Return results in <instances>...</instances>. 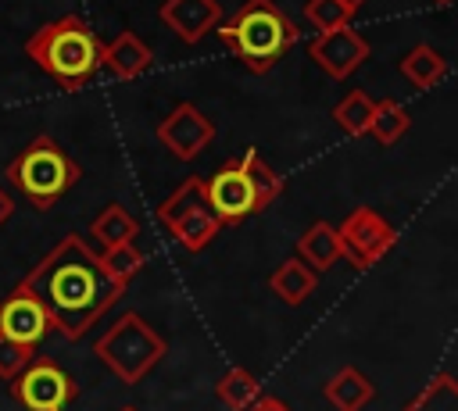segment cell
I'll use <instances>...</instances> for the list:
<instances>
[{"label":"cell","mask_w":458,"mask_h":411,"mask_svg":"<svg viewBox=\"0 0 458 411\" xmlns=\"http://www.w3.org/2000/svg\"><path fill=\"white\" fill-rule=\"evenodd\" d=\"M18 289H25L43 307L50 332H61L68 343L82 340L125 293L100 272L93 247H86L79 232L61 236L29 268V275L18 279Z\"/></svg>","instance_id":"6da1fadb"},{"label":"cell","mask_w":458,"mask_h":411,"mask_svg":"<svg viewBox=\"0 0 458 411\" xmlns=\"http://www.w3.org/2000/svg\"><path fill=\"white\" fill-rule=\"evenodd\" d=\"M100 50H104V39L79 14H61L54 21L39 25L25 39L29 61H36L43 68V75H50L57 82V89H64V93L82 89L97 75Z\"/></svg>","instance_id":"7a4b0ae2"},{"label":"cell","mask_w":458,"mask_h":411,"mask_svg":"<svg viewBox=\"0 0 458 411\" xmlns=\"http://www.w3.org/2000/svg\"><path fill=\"white\" fill-rule=\"evenodd\" d=\"M215 29H218V39L229 46V54L240 57L258 75H265L276 61H283L301 43L297 21L286 18V11L276 0H243Z\"/></svg>","instance_id":"3957f363"},{"label":"cell","mask_w":458,"mask_h":411,"mask_svg":"<svg viewBox=\"0 0 458 411\" xmlns=\"http://www.w3.org/2000/svg\"><path fill=\"white\" fill-rule=\"evenodd\" d=\"M79 175H82L79 161H72V154H64L50 136H36V139L7 164V182H11L36 211L54 207V204L79 182Z\"/></svg>","instance_id":"277c9868"},{"label":"cell","mask_w":458,"mask_h":411,"mask_svg":"<svg viewBox=\"0 0 458 411\" xmlns=\"http://www.w3.org/2000/svg\"><path fill=\"white\" fill-rule=\"evenodd\" d=\"M165 340L161 332H154L150 322H143L136 311H125L114 318V325L97 336L93 354L104 361L107 372H114L125 386H136L143 375L154 372V365L165 357Z\"/></svg>","instance_id":"5b68a950"},{"label":"cell","mask_w":458,"mask_h":411,"mask_svg":"<svg viewBox=\"0 0 458 411\" xmlns=\"http://www.w3.org/2000/svg\"><path fill=\"white\" fill-rule=\"evenodd\" d=\"M157 222L161 229L190 254L204 250L215 236H218V218L208 207V193H204V179L190 175L182 179L161 204H157Z\"/></svg>","instance_id":"8992f818"},{"label":"cell","mask_w":458,"mask_h":411,"mask_svg":"<svg viewBox=\"0 0 458 411\" xmlns=\"http://www.w3.org/2000/svg\"><path fill=\"white\" fill-rule=\"evenodd\" d=\"M11 397L25 411H64L79 397V382L54 361V357H32L14 379Z\"/></svg>","instance_id":"52a82bcc"},{"label":"cell","mask_w":458,"mask_h":411,"mask_svg":"<svg viewBox=\"0 0 458 411\" xmlns=\"http://www.w3.org/2000/svg\"><path fill=\"white\" fill-rule=\"evenodd\" d=\"M336 243H340V257H347L358 272H365L390 254V247L397 243V232L379 211L354 207L336 229Z\"/></svg>","instance_id":"ba28073f"},{"label":"cell","mask_w":458,"mask_h":411,"mask_svg":"<svg viewBox=\"0 0 458 411\" xmlns=\"http://www.w3.org/2000/svg\"><path fill=\"white\" fill-rule=\"evenodd\" d=\"M204 193H208V207L218 218V225H240L243 218H250L258 211L240 157L225 161L211 179H204Z\"/></svg>","instance_id":"9c48e42d"},{"label":"cell","mask_w":458,"mask_h":411,"mask_svg":"<svg viewBox=\"0 0 458 411\" xmlns=\"http://www.w3.org/2000/svg\"><path fill=\"white\" fill-rule=\"evenodd\" d=\"M215 122L208 114H200L193 104H179L172 107V114L157 125V143L175 157V161H193L200 150H208L215 143Z\"/></svg>","instance_id":"30bf717a"},{"label":"cell","mask_w":458,"mask_h":411,"mask_svg":"<svg viewBox=\"0 0 458 411\" xmlns=\"http://www.w3.org/2000/svg\"><path fill=\"white\" fill-rule=\"evenodd\" d=\"M308 57H311L329 79H347V75H354V68L369 57V43L347 25V29H336V32L311 36Z\"/></svg>","instance_id":"8fae6325"},{"label":"cell","mask_w":458,"mask_h":411,"mask_svg":"<svg viewBox=\"0 0 458 411\" xmlns=\"http://www.w3.org/2000/svg\"><path fill=\"white\" fill-rule=\"evenodd\" d=\"M50 332V322L43 315V307L25 293V289H11L0 300V336L25 343V347H39V340Z\"/></svg>","instance_id":"7c38bea8"},{"label":"cell","mask_w":458,"mask_h":411,"mask_svg":"<svg viewBox=\"0 0 458 411\" xmlns=\"http://www.w3.org/2000/svg\"><path fill=\"white\" fill-rule=\"evenodd\" d=\"M157 18L182 43H200L222 21V7H218V0H165Z\"/></svg>","instance_id":"4fadbf2b"},{"label":"cell","mask_w":458,"mask_h":411,"mask_svg":"<svg viewBox=\"0 0 458 411\" xmlns=\"http://www.w3.org/2000/svg\"><path fill=\"white\" fill-rule=\"evenodd\" d=\"M150 64H154V50H150L132 29L118 32V36H114L111 43H104V50H100V68H104L107 75L122 79V82L143 75Z\"/></svg>","instance_id":"5bb4252c"},{"label":"cell","mask_w":458,"mask_h":411,"mask_svg":"<svg viewBox=\"0 0 458 411\" xmlns=\"http://www.w3.org/2000/svg\"><path fill=\"white\" fill-rule=\"evenodd\" d=\"M322 393H326V400H329L336 411H361V407L376 397V386H372L354 365H344V368H336V372L322 382Z\"/></svg>","instance_id":"9a60e30c"},{"label":"cell","mask_w":458,"mask_h":411,"mask_svg":"<svg viewBox=\"0 0 458 411\" xmlns=\"http://www.w3.org/2000/svg\"><path fill=\"white\" fill-rule=\"evenodd\" d=\"M297 257L315 272L322 275L326 268H333L340 261V243H336V225L329 222H311L301 239H297Z\"/></svg>","instance_id":"2e32d148"},{"label":"cell","mask_w":458,"mask_h":411,"mask_svg":"<svg viewBox=\"0 0 458 411\" xmlns=\"http://www.w3.org/2000/svg\"><path fill=\"white\" fill-rule=\"evenodd\" d=\"M315 286H318V275H315L301 257H286V261L268 275V289H272L283 304H290V307L304 304V300L315 293Z\"/></svg>","instance_id":"e0dca14e"},{"label":"cell","mask_w":458,"mask_h":411,"mask_svg":"<svg viewBox=\"0 0 458 411\" xmlns=\"http://www.w3.org/2000/svg\"><path fill=\"white\" fill-rule=\"evenodd\" d=\"M401 75L415 86V89H433L447 79V61L444 54H437L429 43H419L411 46L404 57H401Z\"/></svg>","instance_id":"ac0fdd59"},{"label":"cell","mask_w":458,"mask_h":411,"mask_svg":"<svg viewBox=\"0 0 458 411\" xmlns=\"http://www.w3.org/2000/svg\"><path fill=\"white\" fill-rule=\"evenodd\" d=\"M140 232V222L136 214L125 207V204H107L93 225H89V236L100 243V247H118V243H132V236Z\"/></svg>","instance_id":"d6986e66"},{"label":"cell","mask_w":458,"mask_h":411,"mask_svg":"<svg viewBox=\"0 0 458 411\" xmlns=\"http://www.w3.org/2000/svg\"><path fill=\"white\" fill-rule=\"evenodd\" d=\"M97 254V264H100V272L118 286V289H125L140 272H143V264H147V257H143V250L140 247H132V243H118V247H100V250H93Z\"/></svg>","instance_id":"ffe728a7"},{"label":"cell","mask_w":458,"mask_h":411,"mask_svg":"<svg viewBox=\"0 0 458 411\" xmlns=\"http://www.w3.org/2000/svg\"><path fill=\"white\" fill-rule=\"evenodd\" d=\"M215 397L222 400L225 411H247V407L261 397V382H258L243 365H233V368L215 382Z\"/></svg>","instance_id":"44dd1931"},{"label":"cell","mask_w":458,"mask_h":411,"mask_svg":"<svg viewBox=\"0 0 458 411\" xmlns=\"http://www.w3.org/2000/svg\"><path fill=\"white\" fill-rule=\"evenodd\" d=\"M240 164H243V175H247V182H250L254 207H258V211H265V207L283 193V179H279V172H272V168H268V161H265L254 147L240 157Z\"/></svg>","instance_id":"7402d4cb"},{"label":"cell","mask_w":458,"mask_h":411,"mask_svg":"<svg viewBox=\"0 0 458 411\" xmlns=\"http://www.w3.org/2000/svg\"><path fill=\"white\" fill-rule=\"evenodd\" d=\"M408 129H411V118H408V111H404L397 100H376L372 118H369V132H365V136H372L376 143L390 147V143H397Z\"/></svg>","instance_id":"603a6c76"},{"label":"cell","mask_w":458,"mask_h":411,"mask_svg":"<svg viewBox=\"0 0 458 411\" xmlns=\"http://www.w3.org/2000/svg\"><path fill=\"white\" fill-rule=\"evenodd\" d=\"M376 100L365 89H351L344 100H336L333 107V122L347 132V136H365L369 132V118H372Z\"/></svg>","instance_id":"cb8c5ba5"},{"label":"cell","mask_w":458,"mask_h":411,"mask_svg":"<svg viewBox=\"0 0 458 411\" xmlns=\"http://www.w3.org/2000/svg\"><path fill=\"white\" fill-rule=\"evenodd\" d=\"M304 18L311 21L315 36H322V32L347 29L354 14H351V11H347L340 0H304Z\"/></svg>","instance_id":"d4e9b609"},{"label":"cell","mask_w":458,"mask_h":411,"mask_svg":"<svg viewBox=\"0 0 458 411\" xmlns=\"http://www.w3.org/2000/svg\"><path fill=\"white\" fill-rule=\"evenodd\" d=\"M32 357H36V347H25V343H14V340L0 336V379L11 382Z\"/></svg>","instance_id":"484cf974"},{"label":"cell","mask_w":458,"mask_h":411,"mask_svg":"<svg viewBox=\"0 0 458 411\" xmlns=\"http://www.w3.org/2000/svg\"><path fill=\"white\" fill-rule=\"evenodd\" d=\"M247 411H293L286 400H279V397H272V393H261Z\"/></svg>","instance_id":"4316f807"},{"label":"cell","mask_w":458,"mask_h":411,"mask_svg":"<svg viewBox=\"0 0 458 411\" xmlns=\"http://www.w3.org/2000/svg\"><path fill=\"white\" fill-rule=\"evenodd\" d=\"M14 214V200H11V193L7 189H0V225H7V218Z\"/></svg>","instance_id":"83f0119b"},{"label":"cell","mask_w":458,"mask_h":411,"mask_svg":"<svg viewBox=\"0 0 458 411\" xmlns=\"http://www.w3.org/2000/svg\"><path fill=\"white\" fill-rule=\"evenodd\" d=\"M340 4H344V7H347V11H351V14H354V11H358V7H361V4H365V0H340Z\"/></svg>","instance_id":"f1b7e54d"},{"label":"cell","mask_w":458,"mask_h":411,"mask_svg":"<svg viewBox=\"0 0 458 411\" xmlns=\"http://www.w3.org/2000/svg\"><path fill=\"white\" fill-rule=\"evenodd\" d=\"M433 4H440V7H447V4H454V0H433Z\"/></svg>","instance_id":"f546056e"},{"label":"cell","mask_w":458,"mask_h":411,"mask_svg":"<svg viewBox=\"0 0 458 411\" xmlns=\"http://www.w3.org/2000/svg\"><path fill=\"white\" fill-rule=\"evenodd\" d=\"M118 411H140V407H132V404H125V407H118Z\"/></svg>","instance_id":"4dcf8cb0"}]
</instances>
